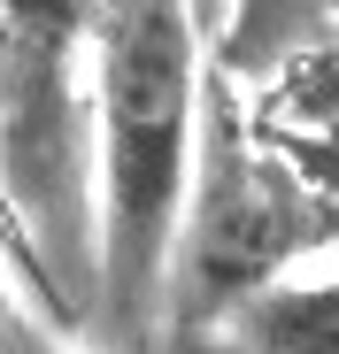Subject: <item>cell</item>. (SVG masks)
Returning a JSON list of instances; mask_svg holds the SVG:
<instances>
[{
    "instance_id": "6da1fadb",
    "label": "cell",
    "mask_w": 339,
    "mask_h": 354,
    "mask_svg": "<svg viewBox=\"0 0 339 354\" xmlns=\"http://www.w3.org/2000/svg\"><path fill=\"white\" fill-rule=\"evenodd\" d=\"M93 115H100L93 308L116 346L147 354L201 131L193 0H93Z\"/></svg>"
},
{
    "instance_id": "7a4b0ae2",
    "label": "cell",
    "mask_w": 339,
    "mask_h": 354,
    "mask_svg": "<svg viewBox=\"0 0 339 354\" xmlns=\"http://www.w3.org/2000/svg\"><path fill=\"white\" fill-rule=\"evenodd\" d=\"M85 54L93 0H0V201L77 316L93 308L100 277Z\"/></svg>"
},
{
    "instance_id": "3957f363",
    "label": "cell",
    "mask_w": 339,
    "mask_h": 354,
    "mask_svg": "<svg viewBox=\"0 0 339 354\" xmlns=\"http://www.w3.org/2000/svg\"><path fill=\"white\" fill-rule=\"evenodd\" d=\"M193 147H201V185H185L170 285H162V316L178 339H201L208 324H223L239 301L277 285L293 254L324 247L339 231V208L293 185L270 154H255L223 100H208Z\"/></svg>"
},
{
    "instance_id": "277c9868",
    "label": "cell",
    "mask_w": 339,
    "mask_h": 354,
    "mask_svg": "<svg viewBox=\"0 0 339 354\" xmlns=\"http://www.w3.org/2000/svg\"><path fill=\"white\" fill-rule=\"evenodd\" d=\"M239 354H339V277L316 285H262L232 308Z\"/></svg>"
},
{
    "instance_id": "5b68a950",
    "label": "cell",
    "mask_w": 339,
    "mask_h": 354,
    "mask_svg": "<svg viewBox=\"0 0 339 354\" xmlns=\"http://www.w3.org/2000/svg\"><path fill=\"white\" fill-rule=\"evenodd\" d=\"M8 354H62V346H46V339H8Z\"/></svg>"
}]
</instances>
